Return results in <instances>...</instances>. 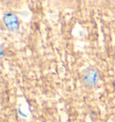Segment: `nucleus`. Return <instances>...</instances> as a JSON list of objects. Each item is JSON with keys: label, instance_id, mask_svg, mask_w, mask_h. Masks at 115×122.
<instances>
[{"label": "nucleus", "instance_id": "nucleus-1", "mask_svg": "<svg viewBox=\"0 0 115 122\" xmlns=\"http://www.w3.org/2000/svg\"><path fill=\"white\" fill-rule=\"evenodd\" d=\"M99 72L95 68L88 69L83 76V83L86 86H94L99 80Z\"/></svg>", "mask_w": 115, "mask_h": 122}, {"label": "nucleus", "instance_id": "nucleus-2", "mask_svg": "<svg viewBox=\"0 0 115 122\" xmlns=\"http://www.w3.org/2000/svg\"><path fill=\"white\" fill-rule=\"evenodd\" d=\"M4 23L5 25L6 26L9 30L11 31H16L17 30L18 27H19V20L18 17L15 15L14 13H6L4 15Z\"/></svg>", "mask_w": 115, "mask_h": 122}]
</instances>
